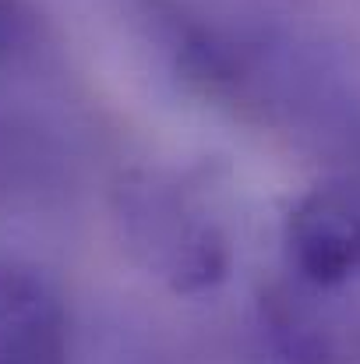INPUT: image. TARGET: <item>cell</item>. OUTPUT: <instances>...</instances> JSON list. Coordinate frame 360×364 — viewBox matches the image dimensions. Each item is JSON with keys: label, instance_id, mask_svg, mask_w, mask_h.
Here are the masks:
<instances>
[{"label": "cell", "instance_id": "277c9868", "mask_svg": "<svg viewBox=\"0 0 360 364\" xmlns=\"http://www.w3.org/2000/svg\"><path fill=\"white\" fill-rule=\"evenodd\" d=\"M0 364H67V311L32 265L0 258Z\"/></svg>", "mask_w": 360, "mask_h": 364}, {"label": "cell", "instance_id": "7a4b0ae2", "mask_svg": "<svg viewBox=\"0 0 360 364\" xmlns=\"http://www.w3.org/2000/svg\"><path fill=\"white\" fill-rule=\"evenodd\" d=\"M261 318L286 364H360V279L311 287L279 276L261 294Z\"/></svg>", "mask_w": 360, "mask_h": 364}, {"label": "cell", "instance_id": "6da1fadb", "mask_svg": "<svg viewBox=\"0 0 360 364\" xmlns=\"http://www.w3.org/2000/svg\"><path fill=\"white\" fill-rule=\"evenodd\" d=\"M202 188L177 173H138L120 188V223L131 255L177 294L212 290L234 262L230 230Z\"/></svg>", "mask_w": 360, "mask_h": 364}, {"label": "cell", "instance_id": "3957f363", "mask_svg": "<svg viewBox=\"0 0 360 364\" xmlns=\"http://www.w3.org/2000/svg\"><path fill=\"white\" fill-rule=\"evenodd\" d=\"M283 276L311 287L360 279V184H318L283 223Z\"/></svg>", "mask_w": 360, "mask_h": 364}, {"label": "cell", "instance_id": "5b68a950", "mask_svg": "<svg viewBox=\"0 0 360 364\" xmlns=\"http://www.w3.org/2000/svg\"><path fill=\"white\" fill-rule=\"evenodd\" d=\"M36 39V14L25 0H0V68L21 57Z\"/></svg>", "mask_w": 360, "mask_h": 364}]
</instances>
